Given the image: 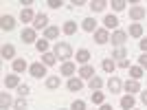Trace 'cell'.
<instances>
[{
    "label": "cell",
    "mask_w": 147,
    "mask_h": 110,
    "mask_svg": "<svg viewBox=\"0 0 147 110\" xmlns=\"http://www.w3.org/2000/svg\"><path fill=\"white\" fill-rule=\"evenodd\" d=\"M53 53L57 55V60L68 62L70 57H73V46H70L68 42H57V44H55V49H53Z\"/></svg>",
    "instance_id": "obj_1"
},
{
    "label": "cell",
    "mask_w": 147,
    "mask_h": 110,
    "mask_svg": "<svg viewBox=\"0 0 147 110\" xmlns=\"http://www.w3.org/2000/svg\"><path fill=\"white\" fill-rule=\"evenodd\" d=\"M29 73H31V77H35V79H46V66H44L42 62L29 64Z\"/></svg>",
    "instance_id": "obj_2"
},
{
    "label": "cell",
    "mask_w": 147,
    "mask_h": 110,
    "mask_svg": "<svg viewBox=\"0 0 147 110\" xmlns=\"http://www.w3.org/2000/svg\"><path fill=\"white\" fill-rule=\"evenodd\" d=\"M127 31H121V29H117V31H112L110 33V42L114 44V49L117 46H125V42H127Z\"/></svg>",
    "instance_id": "obj_3"
},
{
    "label": "cell",
    "mask_w": 147,
    "mask_h": 110,
    "mask_svg": "<svg viewBox=\"0 0 147 110\" xmlns=\"http://www.w3.org/2000/svg\"><path fill=\"white\" fill-rule=\"evenodd\" d=\"M33 29L35 31H46L49 29V16H46V13H37L35 16V22H33Z\"/></svg>",
    "instance_id": "obj_4"
},
{
    "label": "cell",
    "mask_w": 147,
    "mask_h": 110,
    "mask_svg": "<svg viewBox=\"0 0 147 110\" xmlns=\"http://www.w3.org/2000/svg\"><path fill=\"white\" fill-rule=\"evenodd\" d=\"M123 90L127 92V95H136V92H141V81H136V79H125L123 81Z\"/></svg>",
    "instance_id": "obj_5"
},
{
    "label": "cell",
    "mask_w": 147,
    "mask_h": 110,
    "mask_svg": "<svg viewBox=\"0 0 147 110\" xmlns=\"http://www.w3.org/2000/svg\"><path fill=\"white\" fill-rule=\"evenodd\" d=\"M143 33H145V29H143L141 22H132V26L127 29V35L134 37V40H143V37H145Z\"/></svg>",
    "instance_id": "obj_6"
},
{
    "label": "cell",
    "mask_w": 147,
    "mask_h": 110,
    "mask_svg": "<svg viewBox=\"0 0 147 110\" xmlns=\"http://www.w3.org/2000/svg\"><path fill=\"white\" fill-rule=\"evenodd\" d=\"M92 35H94V42H97V44H108V42H110V31L103 29V26H99Z\"/></svg>",
    "instance_id": "obj_7"
},
{
    "label": "cell",
    "mask_w": 147,
    "mask_h": 110,
    "mask_svg": "<svg viewBox=\"0 0 147 110\" xmlns=\"http://www.w3.org/2000/svg\"><path fill=\"white\" fill-rule=\"evenodd\" d=\"M20 37H22V42H26V44H35L37 40H40V37L35 35V29H33V26H26V29L20 33Z\"/></svg>",
    "instance_id": "obj_8"
},
{
    "label": "cell",
    "mask_w": 147,
    "mask_h": 110,
    "mask_svg": "<svg viewBox=\"0 0 147 110\" xmlns=\"http://www.w3.org/2000/svg\"><path fill=\"white\" fill-rule=\"evenodd\" d=\"M66 88L70 92H81L84 90V79H81V77H70V79L66 81Z\"/></svg>",
    "instance_id": "obj_9"
},
{
    "label": "cell",
    "mask_w": 147,
    "mask_h": 110,
    "mask_svg": "<svg viewBox=\"0 0 147 110\" xmlns=\"http://www.w3.org/2000/svg\"><path fill=\"white\" fill-rule=\"evenodd\" d=\"M145 16H147V11L143 9L141 5H136V7H132V9H129V20H132V22H141Z\"/></svg>",
    "instance_id": "obj_10"
},
{
    "label": "cell",
    "mask_w": 147,
    "mask_h": 110,
    "mask_svg": "<svg viewBox=\"0 0 147 110\" xmlns=\"http://www.w3.org/2000/svg\"><path fill=\"white\" fill-rule=\"evenodd\" d=\"M75 73H77V64L75 62H61V75L64 77H75Z\"/></svg>",
    "instance_id": "obj_11"
},
{
    "label": "cell",
    "mask_w": 147,
    "mask_h": 110,
    "mask_svg": "<svg viewBox=\"0 0 147 110\" xmlns=\"http://www.w3.org/2000/svg\"><path fill=\"white\" fill-rule=\"evenodd\" d=\"M35 16H37V13L33 11L31 7H29V9H22V11H20V20H22L24 24H31V26H33V22H35Z\"/></svg>",
    "instance_id": "obj_12"
},
{
    "label": "cell",
    "mask_w": 147,
    "mask_h": 110,
    "mask_svg": "<svg viewBox=\"0 0 147 110\" xmlns=\"http://www.w3.org/2000/svg\"><path fill=\"white\" fill-rule=\"evenodd\" d=\"M117 26H119V18H117V13H108L103 18V29H108V31H117Z\"/></svg>",
    "instance_id": "obj_13"
},
{
    "label": "cell",
    "mask_w": 147,
    "mask_h": 110,
    "mask_svg": "<svg viewBox=\"0 0 147 110\" xmlns=\"http://www.w3.org/2000/svg\"><path fill=\"white\" fill-rule=\"evenodd\" d=\"M108 90H110L112 95H119V92L123 90V81L119 79V77H110V79H108Z\"/></svg>",
    "instance_id": "obj_14"
},
{
    "label": "cell",
    "mask_w": 147,
    "mask_h": 110,
    "mask_svg": "<svg viewBox=\"0 0 147 110\" xmlns=\"http://www.w3.org/2000/svg\"><path fill=\"white\" fill-rule=\"evenodd\" d=\"M0 55H2V60H16V46L13 44H2V49H0Z\"/></svg>",
    "instance_id": "obj_15"
},
{
    "label": "cell",
    "mask_w": 147,
    "mask_h": 110,
    "mask_svg": "<svg viewBox=\"0 0 147 110\" xmlns=\"http://www.w3.org/2000/svg\"><path fill=\"white\" fill-rule=\"evenodd\" d=\"M0 29L2 31H13L16 29V18H13V16H2V18H0Z\"/></svg>",
    "instance_id": "obj_16"
},
{
    "label": "cell",
    "mask_w": 147,
    "mask_h": 110,
    "mask_svg": "<svg viewBox=\"0 0 147 110\" xmlns=\"http://www.w3.org/2000/svg\"><path fill=\"white\" fill-rule=\"evenodd\" d=\"M5 88H9V90H11V88H16V90H18V86H20V77L16 73H11V75H5Z\"/></svg>",
    "instance_id": "obj_17"
},
{
    "label": "cell",
    "mask_w": 147,
    "mask_h": 110,
    "mask_svg": "<svg viewBox=\"0 0 147 110\" xmlns=\"http://www.w3.org/2000/svg\"><path fill=\"white\" fill-rule=\"evenodd\" d=\"M134 104H136L134 95H125V97H121V101H119V106H121L123 110H134Z\"/></svg>",
    "instance_id": "obj_18"
},
{
    "label": "cell",
    "mask_w": 147,
    "mask_h": 110,
    "mask_svg": "<svg viewBox=\"0 0 147 110\" xmlns=\"http://www.w3.org/2000/svg\"><path fill=\"white\" fill-rule=\"evenodd\" d=\"M11 66H13V73L20 75V73H24V71H26V60H24V57H16V60L11 62Z\"/></svg>",
    "instance_id": "obj_19"
},
{
    "label": "cell",
    "mask_w": 147,
    "mask_h": 110,
    "mask_svg": "<svg viewBox=\"0 0 147 110\" xmlns=\"http://www.w3.org/2000/svg\"><path fill=\"white\" fill-rule=\"evenodd\" d=\"M75 60L79 62L81 66H86L88 62H90V51H88V49H79L77 53H75Z\"/></svg>",
    "instance_id": "obj_20"
},
{
    "label": "cell",
    "mask_w": 147,
    "mask_h": 110,
    "mask_svg": "<svg viewBox=\"0 0 147 110\" xmlns=\"http://www.w3.org/2000/svg\"><path fill=\"white\" fill-rule=\"evenodd\" d=\"M44 86H46L49 90H57V88L61 86V79L57 77V75H51V77H46V79H44Z\"/></svg>",
    "instance_id": "obj_21"
},
{
    "label": "cell",
    "mask_w": 147,
    "mask_h": 110,
    "mask_svg": "<svg viewBox=\"0 0 147 110\" xmlns=\"http://www.w3.org/2000/svg\"><path fill=\"white\" fill-rule=\"evenodd\" d=\"M13 104H16V99H11V95H9L7 90L0 95V108H2V110H9Z\"/></svg>",
    "instance_id": "obj_22"
},
{
    "label": "cell",
    "mask_w": 147,
    "mask_h": 110,
    "mask_svg": "<svg viewBox=\"0 0 147 110\" xmlns=\"http://www.w3.org/2000/svg\"><path fill=\"white\" fill-rule=\"evenodd\" d=\"M77 22H75V20H66V22H64V24H61V31H64V33H66V35H75V33H77Z\"/></svg>",
    "instance_id": "obj_23"
},
{
    "label": "cell",
    "mask_w": 147,
    "mask_h": 110,
    "mask_svg": "<svg viewBox=\"0 0 147 110\" xmlns=\"http://www.w3.org/2000/svg\"><path fill=\"white\" fill-rule=\"evenodd\" d=\"M112 60H114V62L127 60V49H125V46H117V49H112Z\"/></svg>",
    "instance_id": "obj_24"
},
{
    "label": "cell",
    "mask_w": 147,
    "mask_h": 110,
    "mask_svg": "<svg viewBox=\"0 0 147 110\" xmlns=\"http://www.w3.org/2000/svg\"><path fill=\"white\" fill-rule=\"evenodd\" d=\"M57 62H59V60H57V55H55V53H51V51L42 55V64H44L46 68H49V66H55Z\"/></svg>",
    "instance_id": "obj_25"
},
{
    "label": "cell",
    "mask_w": 147,
    "mask_h": 110,
    "mask_svg": "<svg viewBox=\"0 0 147 110\" xmlns=\"http://www.w3.org/2000/svg\"><path fill=\"white\" fill-rule=\"evenodd\" d=\"M79 77H81V79H88V81H90L92 77H94V68H92L90 64L81 66V68H79Z\"/></svg>",
    "instance_id": "obj_26"
},
{
    "label": "cell",
    "mask_w": 147,
    "mask_h": 110,
    "mask_svg": "<svg viewBox=\"0 0 147 110\" xmlns=\"http://www.w3.org/2000/svg\"><path fill=\"white\" fill-rule=\"evenodd\" d=\"M81 29L86 31V33H94V31H97V20L94 18H86L84 22H81Z\"/></svg>",
    "instance_id": "obj_27"
},
{
    "label": "cell",
    "mask_w": 147,
    "mask_h": 110,
    "mask_svg": "<svg viewBox=\"0 0 147 110\" xmlns=\"http://www.w3.org/2000/svg\"><path fill=\"white\" fill-rule=\"evenodd\" d=\"M49 46H51V44H49V40H46V37H40V40H37V42H35V51H37V53H49Z\"/></svg>",
    "instance_id": "obj_28"
},
{
    "label": "cell",
    "mask_w": 147,
    "mask_h": 110,
    "mask_svg": "<svg viewBox=\"0 0 147 110\" xmlns=\"http://www.w3.org/2000/svg\"><path fill=\"white\" fill-rule=\"evenodd\" d=\"M101 68H103L105 73H114V68H117V62L112 60V57H105V60L101 62Z\"/></svg>",
    "instance_id": "obj_29"
},
{
    "label": "cell",
    "mask_w": 147,
    "mask_h": 110,
    "mask_svg": "<svg viewBox=\"0 0 147 110\" xmlns=\"http://www.w3.org/2000/svg\"><path fill=\"white\" fill-rule=\"evenodd\" d=\"M44 37H46V40H57V37H59V26H49V29L44 31Z\"/></svg>",
    "instance_id": "obj_30"
},
{
    "label": "cell",
    "mask_w": 147,
    "mask_h": 110,
    "mask_svg": "<svg viewBox=\"0 0 147 110\" xmlns=\"http://www.w3.org/2000/svg\"><path fill=\"white\" fill-rule=\"evenodd\" d=\"M88 86H90V90H92V92H97V90H101V86H103V79H101L99 75H94V77L88 81Z\"/></svg>",
    "instance_id": "obj_31"
},
{
    "label": "cell",
    "mask_w": 147,
    "mask_h": 110,
    "mask_svg": "<svg viewBox=\"0 0 147 110\" xmlns=\"http://www.w3.org/2000/svg\"><path fill=\"white\" fill-rule=\"evenodd\" d=\"M105 7H108V2H105V0H92V2H90V11L99 13V11H103Z\"/></svg>",
    "instance_id": "obj_32"
},
{
    "label": "cell",
    "mask_w": 147,
    "mask_h": 110,
    "mask_svg": "<svg viewBox=\"0 0 147 110\" xmlns=\"http://www.w3.org/2000/svg\"><path fill=\"white\" fill-rule=\"evenodd\" d=\"M90 101H92L94 106H103V104H105V95H103L101 90H97V92H92Z\"/></svg>",
    "instance_id": "obj_33"
},
{
    "label": "cell",
    "mask_w": 147,
    "mask_h": 110,
    "mask_svg": "<svg viewBox=\"0 0 147 110\" xmlns=\"http://www.w3.org/2000/svg\"><path fill=\"white\" fill-rule=\"evenodd\" d=\"M143 73H145V71H143V68L138 66V64H136V66H132V68H129V79H136V81H138V79L143 77Z\"/></svg>",
    "instance_id": "obj_34"
},
{
    "label": "cell",
    "mask_w": 147,
    "mask_h": 110,
    "mask_svg": "<svg viewBox=\"0 0 147 110\" xmlns=\"http://www.w3.org/2000/svg\"><path fill=\"white\" fill-rule=\"evenodd\" d=\"M13 108H16V110H26V108H29V104H26V97H16V104H13Z\"/></svg>",
    "instance_id": "obj_35"
},
{
    "label": "cell",
    "mask_w": 147,
    "mask_h": 110,
    "mask_svg": "<svg viewBox=\"0 0 147 110\" xmlns=\"http://www.w3.org/2000/svg\"><path fill=\"white\" fill-rule=\"evenodd\" d=\"M31 95V86L29 84H20L18 86V97H29Z\"/></svg>",
    "instance_id": "obj_36"
},
{
    "label": "cell",
    "mask_w": 147,
    "mask_h": 110,
    "mask_svg": "<svg viewBox=\"0 0 147 110\" xmlns=\"http://www.w3.org/2000/svg\"><path fill=\"white\" fill-rule=\"evenodd\" d=\"M112 9H114V13L117 11H123V9H125V7H127V2H125V0H112Z\"/></svg>",
    "instance_id": "obj_37"
},
{
    "label": "cell",
    "mask_w": 147,
    "mask_h": 110,
    "mask_svg": "<svg viewBox=\"0 0 147 110\" xmlns=\"http://www.w3.org/2000/svg\"><path fill=\"white\" fill-rule=\"evenodd\" d=\"M70 110H86V101H81V99H75L73 104H70Z\"/></svg>",
    "instance_id": "obj_38"
},
{
    "label": "cell",
    "mask_w": 147,
    "mask_h": 110,
    "mask_svg": "<svg viewBox=\"0 0 147 110\" xmlns=\"http://www.w3.org/2000/svg\"><path fill=\"white\" fill-rule=\"evenodd\" d=\"M138 66H141L143 71H147V53H141V57H138Z\"/></svg>",
    "instance_id": "obj_39"
},
{
    "label": "cell",
    "mask_w": 147,
    "mask_h": 110,
    "mask_svg": "<svg viewBox=\"0 0 147 110\" xmlns=\"http://www.w3.org/2000/svg\"><path fill=\"white\" fill-rule=\"evenodd\" d=\"M46 5H49L51 9H59V7L64 5V2H61V0H49V2H46Z\"/></svg>",
    "instance_id": "obj_40"
},
{
    "label": "cell",
    "mask_w": 147,
    "mask_h": 110,
    "mask_svg": "<svg viewBox=\"0 0 147 110\" xmlns=\"http://www.w3.org/2000/svg\"><path fill=\"white\" fill-rule=\"evenodd\" d=\"M117 66H119V68H127V71H129V68H132V64H129V60H121V62H117Z\"/></svg>",
    "instance_id": "obj_41"
},
{
    "label": "cell",
    "mask_w": 147,
    "mask_h": 110,
    "mask_svg": "<svg viewBox=\"0 0 147 110\" xmlns=\"http://www.w3.org/2000/svg\"><path fill=\"white\" fill-rule=\"evenodd\" d=\"M68 7H73V9H79V7H84V0H73Z\"/></svg>",
    "instance_id": "obj_42"
},
{
    "label": "cell",
    "mask_w": 147,
    "mask_h": 110,
    "mask_svg": "<svg viewBox=\"0 0 147 110\" xmlns=\"http://www.w3.org/2000/svg\"><path fill=\"white\" fill-rule=\"evenodd\" d=\"M138 46H141V51H143V53H147V37H143Z\"/></svg>",
    "instance_id": "obj_43"
},
{
    "label": "cell",
    "mask_w": 147,
    "mask_h": 110,
    "mask_svg": "<svg viewBox=\"0 0 147 110\" xmlns=\"http://www.w3.org/2000/svg\"><path fill=\"white\" fill-rule=\"evenodd\" d=\"M141 101L147 106V88H145V90H141Z\"/></svg>",
    "instance_id": "obj_44"
},
{
    "label": "cell",
    "mask_w": 147,
    "mask_h": 110,
    "mask_svg": "<svg viewBox=\"0 0 147 110\" xmlns=\"http://www.w3.org/2000/svg\"><path fill=\"white\" fill-rule=\"evenodd\" d=\"M99 110H112V106H108V104H103V106H99Z\"/></svg>",
    "instance_id": "obj_45"
},
{
    "label": "cell",
    "mask_w": 147,
    "mask_h": 110,
    "mask_svg": "<svg viewBox=\"0 0 147 110\" xmlns=\"http://www.w3.org/2000/svg\"><path fill=\"white\" fill-rule=\"evenodd\" d=\"M59 110H70V108H59Z\"/></svg>",
    "instance_id": "obj_46"
},
{
    "label": "cell",
    "mask_w": 147,
    "mask_h": 110,
    "mask_svg": "<svg viewBox=\"0 0 147 110\" xmlns=\"http://www.w3.org/2000/svg\"><path fill=\"white\" fill-rule=\"evenodd\" d=\"M134 110H136V108H134Z\"/></svg>",
    "instance_id": "obj_47"
}]
</instances>
